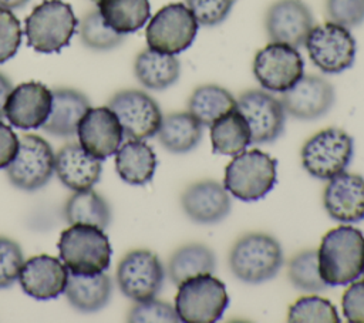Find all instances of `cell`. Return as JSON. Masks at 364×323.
<instances>
[{
  "mask_svg": "<svg viewBox=\"0 0 364 323\" xmlns=\"http://www.w3.org/2000/svg\"><path fill=\"white\" fill-rule=\"evenodd\" d=\"M320 276L327 286H343L364 272V235L354 226L340 225L328 231L317 250Z\"/></svg>",
  "mask_w": 364,
  "mask_h": 323,
  "instance_id": "6da1fadb",
  "label": "cell"
},
{
  "mask_svg": "<svg viewBox=\"0 0 364 323\" xmlns=\"http://www.w3.org/2000/svg\"><path fill=\"white\" fill-rule=\"evenodd\" d=\"M60 259L70 273L95 275L105 272L111 263V245L104 229L74 223L64 229L58 239Z\"/></svg>",
  "mask_w": 364,
  "mask_h": 323,
  "instance_id": "7a4b0ae2",
  "label": "cell"
},
{
  "mask_svg": "<svg viewBox=\"0 0 364 323\" xmlns=\"http://www.w3.org/2000/svg\"><path fill=\"white\" fill-rule=\"evenodd\" d=\"M277 182V159L260 149H245L225 168L223 186L236 199H263Z\"/></svg>",
  "mask_w": 364,
  "mask_h": 323,
  "instance_id": "3957f363",
  "label": "cell"
},
{
  "mask_svg": "<svg viewBox=\"0 0 364 323\" xmlns=\"http://www.w3.org/2000/svg\"><path fill=\"white\" fill-rule=\"evenodd\" d=\"M282 265L283 252L279 240L262 232L240 236L229 253L232 273L249 285H259L273 279Z\"/></svg>",
  "mask_w": 364,
  "mask_h": 323,
  "instance_id": "277c9868",
  "label": "cell"
},
{
  "mask_svg": "<svg viewBox=\"0 0 364 323\" xmlns=\"http://www.w3.org/2000/svg\"><path fill=\"white\" fill-rule=\"evenodd\" d=\"M73 7L63 0H44L24 21L27 44L37 53H58L70 44L77 28Z\"/></svg>",
  "mask_w": 364,
  "mask_h": 323,
  "instance_id": "5b68a950",
  "label": "cell"
},
{
  "mask_svg": "<svg viewBox=\"0 0 364 323\" xmlns=\"http://www.w3.org/2000/svg\"><path fill=\"white\" fill-rule=\"evenodd\" d=\"M229 305L225 285L212 273L196 275L178 285L175 310L185 323L218 322Z\"/></svg>",
  "mask_w": 364,
  "mask_h": 323,
  "instance_id": "8992f818",
  "label": "cell"
},
{
  "mask_svg": "<svg viewBox=\"0 0 364 323\" xmlns=\"http://www.w3.org/2000/svg\"><path fill=\"white\" fill-rule=\"evenodd\" d=\"M354 152L353 138L340 128H326L310 137L301 148L303 168L317 179H331L346 171Z\"/></svg>",
  "mask_w": 364,
  "mask_h": 323,
  "instance_id": "52a82bcc",
  "label": "cell"
},
{
  "mask_svg": "<svg viewBox=\"0 0 364 323\" xmlns=\"http://www.w3.org/2000/svg\"><path fill=\"white\" fill-rule=\"evenodd\" d=\"M304 46L311 63L326 74L343 73L355 60L357 43L350 28L333 21L313 26Z\"/></svg>",
  "mask_w": 364,
  "mask_h": 323,
  "instance_id": "ba28073f",
  "label": "cell"
},
{
  "mask_svg": "<svg viewBox=\"0 0 364 323\" xmlns=\"http://www.w3.org/2000/svg\"><path fill=\"white\" fill-rule=\"evenodd\" d=\"M198 27L196 18L185 3H169L149 20L145 30L146 44L159 53L179 54L193 43Z\"/></svg>",
  "mask_w": 364,
  "mask_h": 323,
  "instance_id": "9c48e42d",
  "label": "cell"
},
{
  "mask_svg": "<svg viewBox=\"0 0 364 323\" xmlns=\"http://www.w3.org/2000/svg\"><path fill=\"white\" fill-rule=\"evenodd\" d=\"M54 172V152L51 145L40 135L24 134L18 138V148L6 174L16 188L34 192L43 188Z\"/></svg>",
  "mask_w": 364,
  "mask_h": 323,
  "instance_id": "30bf717a",
  "label": "cell"
},
{
  "mask_svg": "<svg viewBox=\"0 0 364 323\" xmlns=\"http://www.w3.org/2000/svg\"><path fill=\"white\" fill-rule=\"evenodd\" d=\"M165 269L161 259L148 249L128 252L117 266L119 290L134 302L154 299L162 289Z\"/></svg>",
  "mask_w": 364,
  "mask_h": 323,
  "instance_id": "8fae6325",
  "label": "cell"
},
{
  "mask_svg": "<svg viewBox=\"0 0 364 323\" xmlns=\"http://www.w3.org/2000/svg\"><path fill=\"white\" fill-rule=\"evenodd\" d=\"M304 61L299 50L284 43L270 41L253 58V75L267 91L284 92L303 75Z\"/></svg>",
  "mask_w": 364,
  "mask_h": 323,
  "instance_id": "7c38bea8",
  "label": "cell"
},
{
  "mask_svg": "<svg viewBox=\"0 0 364 323\" xmlns=\"http://www.w3.org/2000/svg\"><path fill=\"white\" fill-rule=\"evenodd\" d=\"M108 107L115 112L124 137L128 139L154 137L164 117L158 102L149 94L134 88L115 92L109 98Z\"/></svg>",
  "mask_w": 364,
  "mask_h": 323,
  "instance_id": "4fadbf2b",
  "label": "cell"
},
{
  "mask_svg": "<svg viewBox=\"0 0 364 323\" xmlns=\"http://www.w3.org/2000/svg\"><path fill=\"white\" fill-rule=\"evenodd\" d=\"M236 108L246 118L253 144L276 141L284 131L286 111L280 100L267 90H247L236 100Z\"/></svg>",
  "mask_w": 364,
  "mask_h": 323,
  "instance_id": "5bb4252c",
  "label": "cell"
},
{
  "mask_svg": "<svg viewBox=\"0 0 364 323\" xmlns=\"http://www.w3.org/2000/svg\"><path fill=\"white\" fill-rule=\"evenodd\" d=\"M280 101L286 114L296 120L311 121L331 110L336 92L326 78L320 75H301L293 87L282 92Z\"/></svg>",
  "mask_w": 364,
  "mask_h": 323,
  "instance_id": "9a60e30c",
  "label": "cell"
},
{
  "mask_svg": "<svg viewBox=\"0 0 364 323\" xmlns=\"http://www.w3.org/2000/svg\"><path fill=\"white\" fill-rule=\"evenodd\" d=\"M314 26L311 10L303 0H276L264 17V27L270 41L293 47L304 46Z\"/></svg>",
  "mask_w": 364,
  "mask_h": 323,
  "instance_id": "2e32d148",
  "label": "cell"
},
{
  "mask_svg": "<svg viewBox=\"0 0 364 323\" xmlns=\"http://www.w3.org/2000/svg\"><path fill=\"white\" fill-rule=\"evenodd\" d=\"M77 135L80 145L98 159L114 155L124 138L122 127L108 105L90 107L78 122Z\"/></svg>",
  "mask_w": 364,
  "mask_h": 323,
  "instance_id": "e0dca14e",
  "label": "cell"
},
{
  "mask_svg": "<svg viewBox=\"0 0 364 323\" xmlns=\"http://www.w3.org/2000/svg\"><path fill=\"white\" fill-rule=\"evenodd\" d=\"M53 91L38 81H26L13 87L4 107L11 125L21 129L41 128L51 111Z\"/></svg>",
  "mask_w": 364,
  "mask_h": 323,
  "instance_id": "ac0fdd59",
  "label": "cell"
},
{
  "mask_svg": "<svg viewBox=\"0 0 364 323\" xmlns=\"http://www.w3.org/2000/svg\"><path fill=\"white\" fill-rule=\"evenodd\" d=\"M185 215L200 225H213L223 221L232 211V199L226 188L213 179L191 184L181 195Z\"/></svg>",
  "mask_w": 364,
  "mask_h": 323,
  "instance_id": "d6986e66",
  "label": "cell"
},
{
  "mask_svg": "<svg viewBox=\"0 0 364 323\" xmlns=\"http://www.w3.org/2000/svg\"><path fill=\"white\" fill-rule=\"evenodd\" d=\"M68 270L64 263L50 255H37L27 259L18 275L26 295L36 300L55 299L65 290Z\"/></svg>",
  "mask_w": 364,
  "mask_h": 323,
  "instance_id": "ffe728a7",
  "label": "cell"
},
{
  "mask_svg": "<svg viewBox=\"0 0 364 323\" xmlns=\"http://www.w3.org/2000/svg\"><path fill=\"white\" fill-rule=\"evenodd\" d=\"M323 205L330 218L341 223H357L364 219V178L341 172L326 185Z\"/></svg>",
  "mask_w": 364,
  "mask_h": 323,
  "instance_id": "44dd1931",
  "label": "cell"
},
{
  "mask_svg": "<svg viewBox=\"0 0 364 323\" xmlns=\"http://www.w3.org/2000/svg\"><path fill=\"white\" fill-rule=\"evenodd\" d=\"M54 172L68 189L82 191L100 181L102 165L101 159L90 155L80 142H70L54 154Z\"/></svg>",
  "mask_w": 364,
  "mask_h": 323,
  "instance_id": "7402d4cb",
  "label": "cell"
},
{
  "mask_svg": "<svg viewBox=\"0 0 364 323\" xmlns=\"http://www.w3.org/2000/svg\"><path fill=\"white\" fill-rule=\"evenodd\" d=\"M88 108L90 100L84 92L68 87L55 88L53 90L50 115L41 128L54 137H73L77 134L78 122Z\"/></svg>",
  "mask_w": 364,
  "mask_h": 323,
  "instance_id": "603a6c76",
  "label": "cell"
},
{
  "mask_svg": "<svg viewBox=\"0 0 364 323\" xmlns=\"http://www.w3.org/2000/svg\"><path fill=\"white\" fill-rule=\"evenodd\" d=\"M64 293L75 310L94 313L108 305L112 293V282L105 272L95 275H74L68 272Z\"/></svg>",
  "mask_w": 364,
  "mask_h": 323,
  "instance_id": "cb8c5ba5",
  "label": "cell"
},
{
  "mask_svg": "<svg viewBox=\"0 0 364 323\" xmlns=\"http://www.w3.org/2000/svg\"><path fill=\"white\" fill-rule=\"evenodd\" d=\"M115 169L129 185L148 184L156 169V155L144 139H128L115 152Z\"/></svg>",
  "mask_w": 364,
  "mask_h": 323,
  "instance_id": "d4e9b609",
  "label": "cell"
},
{
  "mask_svg": "<svg viewBox=\"0 0 364 323\" xmlns=\"http://www.w3.org/2000/svg\"><path fill=\"white\" fill-rule=\"evenodd\" d=\"M134 74L145 88L162 91L178 81L181 63L173 54L159 53L148 47L136 55Z\"/></svg>",
  "mask_w": 364,
  "mask_h": 323,
  "instance_id": "484cf974",
  "label": "cell"
},
{
  "mask_svg": "<svg viewBox=\"0 0 364 323\" xmlns=\"http://www.w3.org/2000/svg\"><path fill=\"white\" fill-rule=\"evenodd\" d=\"M156 135L166 151L186 154L199 145L202 124L189 111L171 112L162 117Z\"/></svg>",
  "mask_w": 364,
  "mask_h": 323,
  "instance_id": "4316f807",
  "label": "cell"
},
{
  "mask_svg": "<svg viewBox=\"0 0 364 323\" xmlns=\"http://www.w3.org/2000/svg\"><path fill=\"white\" fill-rule=\"evenodd\" d=\"M209 127L213 154L235 157L252 142L249 124L237 108L223 114Z\"/></svg>",
  "mask_w": 364,
  "mask_h": 323,
  "instance_id": "83f0119b",
  "label": "cell"
},
{
  "mask_svg": "<svg viewBox=\"0 0 364 323\" xmlns=\"http://www.w3.org/2000/svg\"><path fill=\"white\" fill-rule=\"evenodd\" d=\"M104 21L119 34L138 31L151 16L149 0H97Z\"/></svg>",
  "mask_w": 364,
  "mask_h": 323,
  "instance_id": "f1b7e54d",
  "label": "cell"
},
{
  "mask_svg": "<svg viewBox=\"0 0 364 323\" xmlns=\"http://www.w3.org/2000/svg\"><path fill=\"white\" fill-rule=\"evenodd\" d=\"M64 218L70 225L87 223L105 229L111 222V208L92 188L74 191L64 205Z\"/></svg>",
  "mask_w": 364,
  "mask_h": 323,
  "instance_id": "f546056e",
  "label": "cell"
},
{
  "mask_svg": "<svg viewBox=\"0 0 364 323\" xmlns=\"http://www.w3.org/2000/svg\"><path fill=\"white\" fill-rule=\"evenodd\" d=\"M216 256L203 243H188L176 249L168 263V273L175 285L196 275L213 273Z\"/></svg>",
  "mask_w": 364,
  "mask_h": 323,
  "instance_id": "4dcf8cb0",
  "label": "cell"
},
{
  "mask_svg": "<svg viewBox=\"0 0 364 323\" xmlns=\"http://www.w3.org/2000/svg\"><path fill=\"white\" fill-rule=\"evenodd\" d=\"M233 108H236V98L230 91L216 84L196 87L188 100V111L202 125H210Z\"/></svg>",
  "mask_w": 364,
  "mask_h": 323,
  "instance_id": "1f68e13d",
  "label": "cell"
},
{
  "mask_svg": "<svg viewBox=\"0 0 364 323\" xmlns=\"http://www.w3.org/2000/svg\"><path fill=\"white\" fill-rule=\"evenodd\" d=\"M80 38L91 50L107 51L118 47L125 40L124 34L112 30L101 17L98 10L87 13L80 23Z\"/></svg>",
  "mask_w": 364,
  "mask_h": 323,
  "instance_id": "d6a6232c",
  "label": "cell"
},
{
  "mask_svg": "<svg viewBox=\"0 0 364 323\" xmlns=\"http://www.w3.org/2000/svg\"><path fill=\"white\" fill-rule=\"evenodd\" d=\"M289 279L294 287L304 292L324 290L327 285L320 276L317 250L306 249L293 256L289 263Z\"/></svg>",
  "mask_w": 364,
  "mask_h": 323,
  "instance_id": "836d02e7",
  "label": "cell"
},
{
  "mask_svg": "<svg viewBox=\"0 0 364 323\" xmlns=\"http://www.w3.org/2000/svg\"><path fill=\"white\" fill-rule=\"evenodd\" d=\"M287 320L291 323H338L340 317L330 300L311 295L300 297L291 305Z\"/></svg>",
  "mask_w": 364,
  "mask_h": 323,
  "instance_id": "e575fe53",
  "label": "cell"
},
{
  "mask_svg": "<svg viewBox=\"0 0 364 323\" xmlns=\"http://www.w3.org/2000/svg\"><path fill=\"white\" fill-rule=\"evenodd\" d=\"M128 322L132 323H152V322H181L173 306L166 302L149 299L144 302H135L128 312Z\"/></svg>",
  "mask_w": 364,
  "mask_h": 323,
  "instance_id": "d590c367",
  "label": "cell"
},
{
  "mask_svg": "<svg viewBox=\"0 0 364 323\" xmlns=\"http://www.w3.org/2000/svg\"><path fill=\"white\" fill-rule=\"evenodd\" d=\"M23 263L20 245L7 236H0V289L11 286L18 279Z\"/></svg>",
  "mask_w": 364,
  "mask_h": 323,
  "instance_id": "8d00e7d4",
  "label": "cell"
},
{
  "mask_svg": "<svg viewBox=\"0 0 364 323\" xmlns=\"http://www.w3.org/2000/svg\"><path fill=\"white\" fill-rule=\"evenodd\" d=\"M236 0H185V4L200 26H218L226 20Z\"/></svg>",
  "mask_w": 364,
  "mask_h": 323,
  "instance_id": "74e56055",
  "label": "cell"
},
{
  "mask_svg": "<svg viewBox=\"0 0 364 323\" xmlns=\"http://www.w3.org/2000/svg\"><path fill=\"white\" fill-rule=\"evenodd\" d=\"M21 36L18 18L11 10L0 7V64L14 57L21 44Z\"/></svg>",
  "mask_w": 364,
  "mask_h": 323,
  "instance_id": "f35d334b",
  "label": "cell"
},
{
  "mask_svg": "<svg viewBox=\"0 0 364 323\" xmlns=\"http://www.w3.org/2000/svg\"><path fill=\"white\" fill-rule=\"evenodd\" d=\"M330 21L353 28L364 23V0H326Z\"/></svg>",
  "mask_w": 364,
  "mask_h": 323,
  "instance_id": "ab89813d",
  "label": "cell"
},
{
  "mask_svg": "<svg viewBox=\"0 0 364 323\" xmlns=\"http://www.w3.org/2000/svg\"><path fill=\"white\" fill-rule=\"evenodd\" d=\"M343 313L350 323H364V279L350 283L341 299Z\"/></svg>",
  "mask_w": 364,
  "mask_h": 323,
  "instance_id": "60d3db41",
  "label": "cell"
},
{
  "mask_svg": "<svg viewBox=\"0 0 364 323\" xmlns=\"http://www.w3.org/2000/svg\"><path fill=\"white\" fill-rule=\"evenodd\" d=\"M18 148V137L0 120V169L6 168L16 157Z\"/></svg>",
  "mask_w": 364,
  "mask_h": 323,
  "instance_id": "b9f144b4",
  "label": "cell"
},
{
  "mask_svg": "<svg viewBox=\"0 0 364 323\" xmlns=\"http://www.w3.org/2000/svg\"><path fill=\"white\" fill-rule=\"evenodd\" d=\"M11 90H13V84H11L10 78L0 71V120H3L6 117L4 107H6V101H7Z\"/></svg>",
  "mask_w": 364,
  "mask_h": 323,
  "instance_id": "7bdbcfd3",
  "label": "cell"
},
{
  "mask_svg": "<svg viewBox=\"0 0 364 323\" xmlns=\"http://www.w3.org/2000/svg\"><path fill=\"white\" fill-rule=\"evenodd\" d=\"M30 0H0V7L9 9V10H16L23 6H26Z\"/></svg>",
  "mask_w": 364,
  "mask_h": 323,
  "instance_id": "ee69618b",
  "label": "cell"
},
{
  "mask_svg": "<svg viewBox=\"0 0 364 323\" xmlns=\"http://www.w3.org/2000/svg\"><path fill=\"white\" fill-rule=\"evenodd\" d=\"M92 1H97V0H92Z\"/></svg>",
  "mask_w": 364,
  "mask_h": 323,
  "instance_id": "f6af8a7d",
  "label": "cell"
},
{
  "mask_svg": "<svg viewBox=\"0 0 364 323\" xmlns=\"http://www.w3.org/2000/svg\"><path fill=\"white\" fill-rule=\"evenodd\" d=\"M363 275H364V272H363Z\"/></svg>",
  "mask_w": 364,
  "mask_h": 323,
  "instance_id": "bcb514c9",
  "label": "cell"
}]
</instances>
